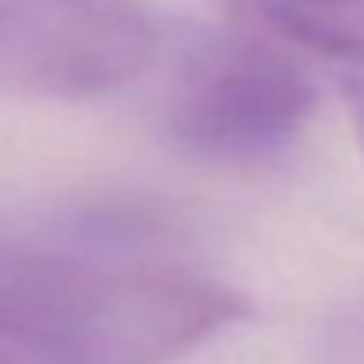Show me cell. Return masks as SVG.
I'll use <instances>...</instances> for the list:
<instances>
[{"label": "cell", "mask_w": 364, "mask_h": 364, "mask_svg": "<svg viewBox=\"0 0 364 364\" xmlns=\"http://www.w3.org/2000/svg\"><path fill=\"white\" fill-rule=\"evenodd\" d=\"M247 317L235 286L181 262L0 235V364H168Z\"/></svg>", "instance_id": "1"}, {"label": "cell", "mask_w": 364, "mask_h": 364, "mask_svg": "<svg viewBox=\"0 0 364 364\" xmlns=\"http://www.w3.org/2000/svg\"><path fill=\"white\" fill-rule=\"evenodd\" d=\"M314 82L262 32H192L161 95V129L181 153L255 165L282 153L314 114Z\"/></svg>", "instance_id": "2"}, {"label": "cell", "mask_w": 364, "mask_h": 364, "mask_svg": "<svg viewBox=\"0 0 364 364\" xmlns=\"http://www.w3.org/2000/svg\"><path fill=\"white\" fill-rule=\"evenodd\" d=\"M165 28L141 0H0V95L82 102L141 79Z\"/></svg>", "instance_id": "3"}, {"label": "cell", "mask_w": 364, "mask_h": 364, "mask_svg": "<svg viewBox=\"0 0 364 364\" xmlns=\"http://www.w3.org/2000/svg\"><path fill=\"white\" fill-rule=\"evenodd\" d=\"M220 4L270 40L298 43L333 59H364V0H220Z\"/></svg>", "instance_id": "4"}, {"label": "cell", "mask_w": 364, "mask_h": 364, "mask_svg": "<svg viewBox=\"0 0 364 364\" xmlns=\"http://www.w3.org/2000/svg\"><path fill=\"white\" fill-rule=\"evenodd\" d=\"M325 364H364V298L353 301L325 333Z\"/></svg>", "instance_id": "5"}, {"label": "cell", "mask_w": 364, "mask_h": 364, "mask_svg": "<svg viewBox=\"0 0 364 364\" xmlns=\"http://www.w3.org/2000/svg\"><path fill=\"white\" fill-rule=\"evenodd\" d=\"M345 102H348V114H353L356 141H360V149H364V79H353L345 87Z\"/></svg>", "instance_id": "6"}]
</instances>
